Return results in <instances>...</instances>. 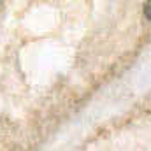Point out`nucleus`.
I'll return each instance as SVG.
<instances>
[{
  "label": "nucleus",
  "mask_w": 151,
  "mask_h": 151,
  "mask_svg": "<svg viewBox=\"0 0 151 151\" xmlns=\"http://www.w3.org/2000/svg\"><path fill=\"white\" fill-rule=\"evenodd\" d=\"M0 7H2V2H0Z\"/></svg>",
  "instance_id": "1"
}]
</instances>
